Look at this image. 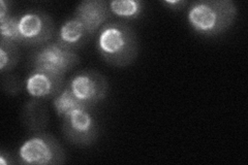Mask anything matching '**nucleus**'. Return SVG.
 Masks as SVG:
<instances>
[{"label":"nucleus","instance_id":"1a4fd4ad","mask_svg":"<svg viewBox=\"0 0 248 165\" xmlns=\"http://www.w3.org/2000/svg\"><path fill=\"white\" fill-rule=\"evenodd\" d=\"M62 80L61 76L33 70L26 81V90L33 97H48L60 91Z\"/></svg>","mask_w":248,"mask_h":165},{"label":"nucleus","instance_id":"ddd939ff","mask_svg":"<svg viewBox=\"0 0 248 165\" xmlns=\"http://www.w3.org/2000/svg\"><path fill=\"white\" fill-rule=\"evenodd\" d=\"M0 31H1V39L12 43H22V36L19 28V19L7 15L4 18L0 19Z\"/></svg>","mask_w":248,"mask_h":165},{"label":"nucleus","instance_id":"4468645a","mask_svg":"<svg viewBox=\"0 0 248 165\" xmlns=\"http://www.w3.org/2000/svg\"><path fill=\"white\" fill-rule=\"evenodd\" d=\"M0 69L4 72L5 69H11L15 66L16 62L18 61V52L16 49L15 43L6 42L1 39V46H0Z\"/></svg>","mask_w":248,"mask_h":165},{"label":"nucleus","instance_id":"2eb2a0df","mask_svg":"<svg viewBox=\"0 0 248 165\" xmlns=\"http://www.w3.org/2000/svg\"><path fill=\"white\" fill-rule=\"evenodd\" d=\"M6 11H7L6 2L3 1V0H1V1H0V19H2L5 17V15H9V14H6Z\"/></svg>","mask_w":248,"mask_h":165},{"label":"nucleus","instance_id":"20e7f679","mask_svg":"<svg viewBox=\"0 0 248 165\" xmlns=\"http://www.w3.org/2000/svg\"><path fill=\"white\" fill-rule=\"evenodd\" d=\"M78 62L79 57L73 49L67 48L60 43L51 44L46 45L35 55L33 70L63 77L64 74L72 69Z\"/></svg>","mask_w":248,"mask_h":165},{"label":"nucleus","instance_id":"f8f14e48","mask_svg":"<svg viewBox=\"0 0 248 165\" xmlns=\"http://www.w3.org/2000/svg\"><path fill=\"white\" fill-rule=\"evenodd\" d=\"M110 11L121 18H137L142 13L143 2L137 0H114L108 3Z\"/></svg>","mask_w":248,"mask_h":165},{"label":"nucleus","instance_id":"9b49d317","mask_svg":"<svg viewBox=\"0 0 248 165\" xmlns=\"http://www.w3.org/2000/svg\"><path fill=\"white\" fill-rule=\"evenodd\" d=\"M54 107L56 114L62 118L68 116L77 109H89V106L78 98L68 86L54 100Z\"/></svg>","mask_w":248,"mask_h":165},{"label":"nucleus","instance_id":"f03ea898","mask_svg":"<svg viewBox=\"0 0 248 165\" xmlns=\"http://www.w3.org/2000/svg\"><path fill=\"white\" fill-rule=\"evenodd\" d=\"M236 13V5L231 0H204L191 5L188 21L200 34L212 36L230 28Z\"/></svg>","mask_w":248,"mask_h":165},{"label":"nucleus","instance_id":"423d86ee","mask_svg":"<svg viewBox=\"0 0 248 165\" xmlns=\"http://www.w3.org/2000/svg\"><path fill=\"white\" fill-rule=\"evenodd\" d=\"M68 87L89 108L103 100L108 92V83L105 77L92 70L76 75L69 82Z\"/></svg>","mask_w":248,"mask_h":165},{"label":"nucleus","instance_id":"9d476101","mask_svg":"<svg viewBox=\"0 0 248 165\" xmlns=\"http://www.w3.org/2000/svg\"><path fill=\"white\" fill-rule=\"evenodd\" d=\"M89 35L82 23L76 18L66 21L61 26L59 31V42L67 48L73 49L74 46L80 45L86 36ZM74 50V49H73Z\"/></svg>","mask_w":248,"mask_h":165},{"label":"nucleus","instance_id":"6e6552de","mask_svg":"<svg viewBox=\"0 0 248 165\" xmlns=\"http://www.w3.org/2000/svg\"><path fill=\"white\" fill-rule=\"evenodd\" d=\"M108 11V4L103 0H86L77 7L75 18L82 23L88 34H92L105 24Z\"/></svg>","mask_w":248,"mask_h":165},{"label":"nucleus","instance_id":"39448f33","mask_svg":"<svg viewBox=\"0 0 248 165\" xmlns=\"http://www.w3.org/2000/svg\"><path fill=\"white\" fill-rule=\"evenodd\" d=\"M63 133L74 144L90 145L98 135L97 124L88 109H77L63 118Z\"/></svg>","mask_w":248,"mask_h":165},{"label":"nucleus","instance_id":"f257e3e1","mask_svg":"<svg viewBox=\"0 0 248 165\" xmlns=\"http://www.w3.org/2000/svg\"><path fill=\"white\" fill-rule=\"evenodd\" d=\"M98 51L108 64L125 67L138 54V42L134 30L124 23H110L100 30Z\"/></svg>","mask_w":248,"mask_h":165},{"label":"nucleus","instance_id":"7ed1b4c3","mask_svg":"<svg viewBox=\"0 0 248 165\" xmlns=\"http://www.w3.org/2000/svg\"><path fill=\"white\" fill-rule=\"evenodd\" d=\"M22 162L33 165L60 164L65 160L64 152L51 135H36L26 140L20 148Z\"/></svg>","mask_w":248,"mask_h":165},{"label":"nucleus","instance_id":"0eeeda50","mask_svg":"<svg viewBox=\"0 0 248 165\" xmlns=\"http://www.w3.org/2000/svg\"><path fill=\"white\" fill-rule=\"evenodd\" d=\"M19 28L22 43L37 45L51 38L54 25L49 15L40 13H28L19 18Z\"/></svg>","mask_w":248,"mask_h":165}]
</instances>
